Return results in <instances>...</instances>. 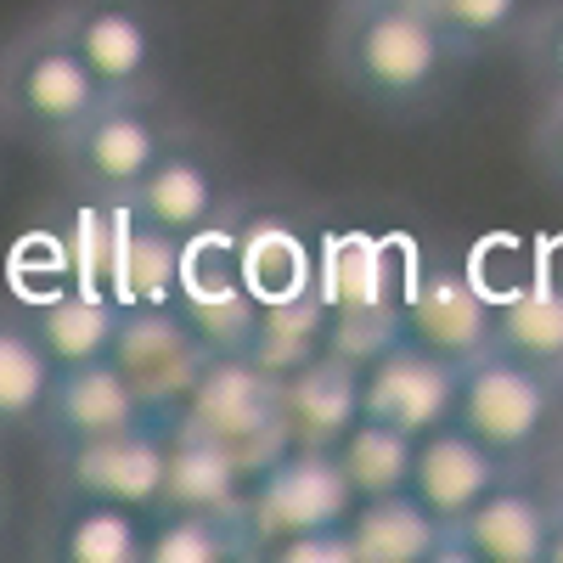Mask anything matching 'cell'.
Returning a JSON list of instances; mask_svg holds the SVG:
<instances>
[{
    "instance_id": "obj_1",
    "label": "cell",
    "mask_w": 563,
    "mask_h": 563,
    "mask_svg": "<svg viewBox=\"0 0 563 563\" xmlns=\"http://www.w3.org/2000/svg\"><path fill=\"white\" fill-rule=\"evenodd\" d=\"M327 68L361 108L411 124L456 97L467 57L417 0H339L327 23Z\"/></svg>"
},
{
    "instance_id": "obj_2",
    "label": "cell",
    "mask_w": 563,
    "mask_h": 563,
    "mask_svg": "<svg viewBox=\"0 0 563 563\" xmlns=\"http://www.w3.org/2000/svg\"><path fill=\"white\" fill-rule=\"evenodd\" d=\"M451 417L474 440H485L507 467H541V456L563 434L558 372L512 355L501 344H485L467 361H456Z\"/></svg>"
},
{
    "instance_id": "obj_3",
    "label": "cell",
    "mask_w": 563,
    "mask_h": 563,
    "mask_svg": "<svg viewBox=\"0 0 563 563\" xmlns=\"http://www.w3.org/2000/svg\"><path fill=\"white\" fill-rule=\"evenodd\" d=\"M108 90L97 74L85 68V57L68 45L57 18H45L23 29L7 52H0V124L18 130L34 147H63V141L90 119Z\"/></svg>"
},
{
    "instance_id": "obj_4",
    "label": "cell",
    "mask_w": 563,
    "mask_h": 563,
    "mask_svg": "<svg viewBox=\"0 0 563 563\" xmlns=\"http://www.w3.org/2000/svg\"><path fill=\"white\" fill-rule=\"evenodd\" d=\"M52 18L108 97H164L169 34L153 0H63Z\"/></svg>"
},
{
    "instance_id": "obj_5",
    "label": "cell",
    "mask_w": 563,
    "mask_h": 563,
    "mask_svg": "<svg viewBox=\"0 0 563 563\" xmlns=\"http://www.w3.org/2000/svg\"><path fill=\"white\" fill-rule=\"evenodd\" d=\"M175 130L180 124L164 113L158 97H102L90 108V119L57 147V158L85 198L124 203L135 192V180L175 141Z\"/></svg>"
},
{
    "instance_id": "obj_6",
    "label": "cell",
    "mask_w": 563,
    "mask_h": 563,
    "mask_svg": "<svg viewBox=\"0 0 563 563\" xmlns=\"http://www.w3.org/2000/svg\"><path fill=\"white\" fill-rule=\"evenodd\" d=\"M180 417H192L198 429H209L249 474L288 445V417H282V372L254 361L249 350H214L209 372L198 389L186 395Z\"/></svg>"
},
{
    "instance_id": "obj_7",
    "label": "cell",
    "mask_w": 563,
    "mask_h": 563,
    "mask_svg": "<svg viewBox=\"0 0 563 563\" xmlns=\"http://www.w3.org/2000/svg\"><path fill=\"white\" fill-rule=\"evenodd\" d=\"M108 361L153 411H180L209 372L214 344L180 305H119Z\"/></svg>"
},
{
    "instance_id": "obj_8",
    "label": "cell",
    "mask_w": 563,
    "mask_h": 563,
    "mask_svg": "<svg viewBox=\"0 0 563 563\" xmlns=\"http://www.w3.org/2000/svg\"><path fill=\"white\" fill-rule=\"evenodd\" d=\"M169 417L147 411L97 440H68L52 445V485L74 496H113L141 512L164 501V462H169Z\"/></svg>"
},
{
    "instance_id": "obj_9",
    "label": "cell",
    "mask_w": 563,
    "mask_h": 563,
    "mask_svg": "<svg viewBox=\"0 0 563 563\" xmlns=\"http://www.w3.org/2000/svg\"><path fill=\"white\" fill-rule=\"evenodd\" d=\"M350 507H355V496L339 474L333 445H282L249 479V496H243L249 530H254V558H260V547H271L282 536L344 525Z\"/></svg>"
},
{
    "instance_id": "obj_10",
    "label": "cell",
    "mask_w": 563,
    "mask_h": 563,
    "mask_svg": "<svg viewBox=\"0 0 563 563\" xmlns=\"http://www.w3.org/2000/svg\"><path fill=\"white\" fill-rule=\"evenodd\" d=\"M355 378H361V417L395 422L406 434L445 422L456 400V361L411 339L400 321L372 350L355 355Z\"/></svg>"
},
{
    "instance_id": "obj_11",
    "label": "cell",
    "mask_w": 563,
    "mask_h": 563,
    "mask_svg": "<svg viewBox=\"0 0 563 563\" xmlns=\"http://www.w3.org/2000/svg\"><path fill=\"white\" fill-rule=\"evenodd\" d=\"M124 209L135 220H147L175 238H203V231L225 225L231 209V180H225V158L209 135L198 130H175V141L158 153V164L135 180V192L124 198Z\"/></svg>"
},
{
    "instance_id": "obj_12",
    "label": "cell",
    "mask_w": 563,
    "mask_h": 563,
    "mask_svg": "<svg viewBox=\"0 0 563 563\" xmlns=\"http://www.w3.org/2000/svg\"><path fill=\"white\" fill-rule=\"evenodd\" d=\"M552 512L558 501L541 467H512L474 512L445 530V563H541Z\"/></svg>"
},
{
    "instance_id": "obj_13",
    "label": "cell",
    "mask_w": 563,
    "mask_h": 563,
    "mask_svg": "<svg viewBox=\"0 0 563 563\" xmlns=\"http://www.w3.org/2000/svg\"><path fill=\"white\" fill-rule=\"evenodd\" d=\"M507 474H512V467H507L485 440H474L456 417H445V422H434V429L417 434L411 485H406V490L451 530L462 512H474Z\"/></svg>"
},
{
    "instance_id": "obj_14",
    "label": "cell",
    "mask_w": 563,
    "mask_h": 563,
    "mask_svg": "<svg viewBox=\"0 0 563 563\" xmlns=\"http://www.w3.org/2000/svg\"><path fill=\"white\" fill-rule=\"evenodd\" d=\"M153 406L130 389V378L108 361H74V366H57L52 372V395H45V411L34 422V434L45 445H68V440H97V434H113L124 422L147 417Z\"/></svg>"
},
{
    "instance_id": "obj_15",
    "label": "cell",
    "mask_w": 563,
    "mask_h": 563,
    "mask_svg": "<svg viewBox=\"0 0 563 563\" xmlns=\"http://www.w3.org/2000/svg\"><path fill=\"white\" fill-rule=\"evenodd\" d=\"M34 552L45 563H141V552H147V512L113 496L57 490Z\"/></svg>"
},
{
    "instance_id": "obj_16",
    "label": "cell",
    "mask_w": 563,
    "mask_h": 563,
    "mask_svg": "<svg viewBox=\"0 0 563 563\" xmlns=\"http://www.w3.org/2000/svg\"><path fill=\"white\" fill-rule=\"evenodd\" d=\"M400 327H406L411 339L434 344L440 355L467 361L474 350H485L490 333H496V299H485L474 282H467V271L434 265V271H422L411 288H406Z\"/></svg>"
},
{
    "instance_id": "obj_17",
    "label": "cell",
    "mask_w": 563,
    "mask_h": 563,
    "mask_svg": "<svg viewBox=\"0 0 563 563\" xmlns=\"http://www.w3.org/2000/svg\"><path fill=\"white\" fill-rule=\"evenodd\" d=\"M288 445H333L361 417V378L350 355H305L282 372Z\"/></svg>"
},
{
    "instance_id": "obj_18",
    "label": "cell",
    "mask_w": 563,
    "mask_h": 563,
    "mask_svg": "<svg viewBox=\"0 0 563 563\" xmlns=\"http://www.w3.org/2000/svg\"><path fill=\"white\" fill-rule=\"evenodd\" d=\"M141 563H254L243 507H153Z\"/></svg>"
},
{
    "instance_id": "obj_19",
    "label": "cell",
    "mask_w": 563,
    "mask_h": 563,
    "mask_svg": "<svg viewBox=\"0 0 563 563\" xmlns=\"http://www.w3.org/2000/svg\"><path fill=\"white\" fill-rule=\"evenodd\" d=\"M249 479L254 474L209 429H198L180 411L169 417V462H164V501L169 507H243Z\"/></svg>"
},
{
    "instance_id": "obj_20",
    "label": "cell",
    "mask_w": 563,
    "mask_h": 563,
    "mask_svg": "<svg viewBox=\"0 0 563 563\" xmlns=\"http://www.w3.org/2000/svg\"><path fill=\"white\" fill-rule=\"evenodd\" d=\"M355 563H445V525L411 490L366 496L350 507Z\"/></svg>"
},
{
    "instance_id": "obj_21",
    "label": "cell",
    "mask_w": 563,
    "mask_h": 563,
    "mask_svg": "<svg viewBox=\"0 0 563 563\" xmlns=\"http://www.w3.org/2000/svg\"><path fill=\"white\" fill-rule=\"evenodd\" d=\"M186 249H192L186 238H175V231H158V225L135 220V214L124 209L108 294H113L119 305H180V294H186Z\"/></svg>"
},
{
    "instance_id": "obj_22",
    "label": "cell",
    "mask_w": 563,
    "mask_h": 563,
    "mask_svg": "<svg viewBox=\"0 0 563 563\" xmlns=\"http://www.w3.org/2000/svg\"><path fill=\"white\" fill-rule=\"evenodd\" d=\"M490 344L525 355L547 372L563 366V271L541 265L519 294L496 299V333Z\"/></svg>"
},
{
    "instance_id": "obj_23",
    "label": "cell",
    "mask_w": 563,
    "mask_h": 563,
    "mask_svg": "<svg viewBox=\"0 0 563 563\" xmlns=\"http://www.w3.org/2000/svg\"><path fill=\"white\" fill-rule=\"evenodd\" d=\"M113 321H119V299L102 294V288H85V282H79V288H68V294H52L45 305L29 310L34 339L45 344V355H52L57 366L108 355Z\"/></svg>"
},
{
    "instance_id": "obj_24",
    "label": "cell",
    "mask_w": 563,
    "mask_h": 563,
    "mask_svg": "<svg viewBox=\"0 0 563 563\" xmlns=\"http://www.w3.org/2000/svg\"><path fill=\"white\" fill-rule=\"evenodd\" d=\"M52 372L57 361L34 339L29 316L0 310V434H34L45 395H52Z\"/></svg>"
},
{
    "instance_id": "obj_25",
    "label": "cell",
    "mask_w": 563,
    "mask_h": 563,
    "mask_svg": "<svg viewBox=\"0 0 563 563\" xmlns=\"http://www.w3.org/2000/svg\"><path fill=\"white\" fill-rule=\"evenodd\" d=\"M411 451H417V434L395 429V422H378V417H355L350 429L333 440L339 474H344L355 501L406 490L411 485Z\"/></svg>"
},
{
    "instance_id": "obj_26",
    "label": "cell",
    "mask_w": 563,
    "mask_h": 563,
    "mask_svg": "<svg viewBox=\"0 0 563 563\" xmlns=\"http://www.w3.org/2000/svg\"><path fill=\"white\" fill-rule=\"evenodd\" d=\"M417 7L434 18V29L467 63H479V57H496V52L519 45V34L536 18L541 0H417Z\"/></svg>"
},
{
    "instance_id": "obj_27",
    "label": "cell",
    "mask_w": 563,
    "mask_h": 563,
    "mask_svg": "<svg viewBox=\"0 0 563 563\" xmlns=\"http://www.w3.org/2000/svg\"><path fill=\"white\" fill-rule=\"evenodd\" d=\"M512 57L541 97H563V0H541L519 45H512Z\"/></svg>"
},
{
    "instance_id": "obj_28",
    "label": "cell",
    "mask_w": 563,
    "mask_h": 563,
    "mask_svg": "<svg viewBox=\"0 0 563 563\" xmlns=\"http://www.w3.org/2000/svg\"><path fill=\"white\" fill-rule=\"evenodd\" d=\"M260 563H355L350 519L344 525H321V530H299V536H282V541L260 547Z\"/></svg>"
},
{
    "instance_id": "obj_29",
    "label": "cell",
    "mask_w": 563,
    "mask_h": 563,
    "mask_svg": "<svg viewBox=\"0 0 563 563\" xmlns=\"http://www.w3.org/2000/svg\"><path fill=\"white\" fill-rule=\"evenodd\" d=\"M536 164H541L547 186L563 198V97H541V119H536Z\"/></svg>"
},
{
    "instance_id": "obj_30",
    "label": "cell",
    "mask_w": 563,
    "mask_h": 563,
    "mask_svg": "<svg viewBox=\"0 0 563 563\" xmlns=\"http://www.w3.org/2000/svg\"><path fill=\"white\" fill-rule=\"evenodd\" d=\"M541 479H547V490H552V501L563 507V434L552 440V451L541 456Z\"/></svg>"
},
{
    "instance_id": "obj_31",
    "label": "cell",
    "mask_w": 563,
    "mask_h": 563,
    "mask_svg": "<svg viewBox=\"0 0 563 563\" xmlns=\"http://www.w3.org/2000/svg\"><path fill=\"white\" fill-rule=\"evenodd\" d=\"M541 563H563V507L552 512V530H547V552H541Z\"/></svg>"
},
{
    "instance_id": "obj_32",
    "label": "cell",
    "mask_w": 563,
    "mask_h": 563,
    "mask_svg": "<svg viewBox=\"0 0 563 563\" xmlns=\"http://www.w3.org/2000/svg\"><path fill=\"white\" fill-rule=\"evenodd\" d=\"M7 530H12V479L0 467V547H7Z\"/></svg>"
},
{
    "instance_id": "obj_33",
    "label": "cell",
    "mask_w": 563,
    "mask_h": 563,
    "mask_svg": "<svg viewBox=\"0 0 563 563\" xmlns=\"http://www.w3.org/2000/svg\"><path fill=\"white\" fill-rule=\"evenodd\" d=\"M558 395H563V366H558Z\"/></svg>"
}]
</instances>
